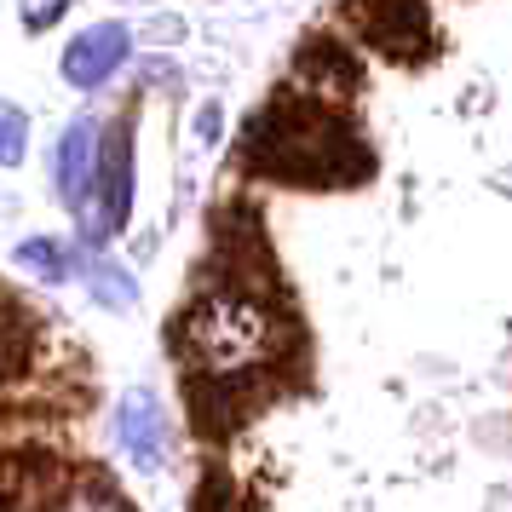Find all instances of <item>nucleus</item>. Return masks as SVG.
<instances>
[{"label":"nucleus","mask_w":512,"mask_h":512,"mask_svg":"<svg viewBox=\"0 0 512 512\" xmlns=\"http://www.w3.org/2000/svg\"><path fill=\"white\" fill-rule=\"evenodd\" d=\"M93 288L104 305H127L133 300V277L127 271H116V265H93Z\"/></svg>","instance_id":"1a4fd4ad"},{"label":"nucleus","mask_w":512,"mask_h":512,"mask_svg":"<svg viewBox=\"0 0 512 512\" xmlns=\"http://www.w3.org/2000/svg\"><path fill=\"white\" fill-rule=\"evenodd\" d=\"M104 150H110V133H104V121H93V116H75L70 127H64V139H58L52 179H58V196H64L75 213L93 202L98 173H104Z\"/></svg>","instance_id":"20e7f679"},{"label":"nucleus","mask_w":512,"mask_h":512,"mask_svg":"<svg viewBox=\"0 0 512 512\" xmlns=\"http://www.w3.org/2000/svg\"><path fill=\"white\" fill-rule=\"evenodd\" d=\"M357 41H369L386 58H420L432 47V12L426 0H346Z\"/></svg>","instance_id":"f03ea898"},{"label":"nucleus","mask_w":512,"mask_h":512,"mask_svg":"<svg viewBox=\"0 0 512 512\" xmlns=\"http://www.w3.org/2000/svg\"><path fill=\"white\" fill-rule=\"evenodd\" d=\"M121 449L133 455V466L139 472H156L167 455V426H162V409H156V397L150 392H133L127 403H121Z\"/></svg>","instance_id":"0eeeda50"},{"label":"nucleus","mask_w":512,"mask_h":512,"mask_svg":"<svg viewBox=\"0 0 512 512\" xmlns=\"http://www.w3.org/2000/svg\"><path fill=\"white\" fill-rule=\"evenodd\" d=\"M64 6H70V0H24V24H29V29H47L52 18L64 12Z\"/></svg>","instance_id":"9b49d317"},{"label":"nucleus","mask_w":512,"mask_h":512,"mask_svg":"<svg viewBox=\"0 0 512 512\" xmlns=\"http://www.w3.org/2000/svg\"><path fill=\"white\" fill-rule=\"evenodd\" d=\"M300 81L305 93L317 98H351L357 87H363V58L351 47H340V41H305L300 47Z\"/></svg>","instance_id":"423d86ee"},{"label":"nucleus","mask_w":512,"mask_h":512,"mask_svg":"<svg viewBox=\"0 0 512 512\" xmlns=\"http://www.w3.org/2000/svg\"><path fill=\"white\" fill-rule=\"evenodd\" d=\"M24 133H29V121L18 104H6V162H24Z\"/></svg>","instance_id":"9d476101"},{"label":"nucleus","mask_w":512,"mask_h":512,"mask_svg":"<svg viewBox=\"0 0 512 512\" xmlns=\"http://www.w3.org/2000/svg\"><path fill=\"white\" fill-rule=\"evenodd\" d=\"M18 265H29V271H41L47 282H64V254H58V242H47V236H35V242H24L18 248Z\"/></svg>","instance_id":"6e6552de"},{"label":"nucleus","mask_w":512,"mask_h":512,"mask_svg":"<svg viewBox=\"0 0 512 512\" xmlns=\"http://www.w3.org/2000/svg\"><path fill=\"white\" fill-rule=\"evenodd\" d=\"M242 162L259 179L300 190H334V185H363L369 179V144L346 116H334L317 93L305 87H282L265 110L254 116V127L242 133Z\"/></svg>","instance_id":"f257e3e1"},{"label":"nucleus","mask_w":512,"mask_h":512,"mask_svg":"<svg viewBox=\"0 0 512 512\" xmlns=\"http://www.w3.org/2000/svg\"><path fill=\"white\" fill-rule=\"evenodd\" d=\"M121 64H127V29L121 24H93L64 47V81L81 93H98Z\"/></svg>","instance_id":"39448f33"},{"label":"nucleus","mask_w":512,"mask_h":512,"mask_svg":"<svg viewBox=\"0 0 512 512\" xmlns=\"http://www.w3.org/2000/svg\"><path fill=\"white\" fill-rule=\"evenodd\" d=\"M127 213H133V127L121 121V127H110V150H104V173H98L93 202L81 208V236L110 242L127 225Z\"/></svg>","instance_id":"7ed1b4c3"}]
</instances>
